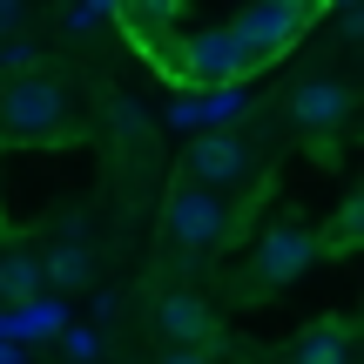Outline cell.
<instances>
[{"label":"cell","mask_w":364,"mask_h":364,"mask_svg":"<svg viewBox=\"0 0 364 364\" xmlns=\"http://www.w3.org/2000/svg\"><path fill=\"white\" fill-rule=\"evenodd\" d=\"M311 21H317V7H304V0H257V7H243L223 27H230L236 48H243V68H270V61H284V54L304 41Z\"/></svg>","instance_id":"1"},{"label":"cell","mask_w":364,"mask_h":364,"mask_svg":"<svg viewBox=\"0 0 364 364\" xmlns=\"http://www.w3.org/2000/svg\"><path fill=\"white\" fill-rule=\"evenodd\" d=\"M182 182L223 196V203H230V189H257L250 142H243V135H230V129H203V135L189 142V156H182Z\"/></svg>","instance_id":"2"},{"label":"cell","mask_w":364,"mask_h":364,"mask_svg":"<svg viewBox=\"0 0 364 364\" xmlns=\"http://www.w3.org/2000/svg\"><path fill=\"white\" fill-rule=\"evenodd\" d=\"M0 122H7L14 142H41V135H61L68 122V88L54 75H21L0 88Z\"/></svg>","instance_id":"3"},{"label":"cell","mask_w":364,"mask_h":364,"mask_svg":"<svg viewBox=\"0 0 364 364\" xmlns=\"http://www.w3.org/2000/svg\"><path fill=\"white\" fill-rule=\"evenodd\" d=\"M162 216H169L176 250H223V243H230V230H236V203H223V196L196 189V182H176Z\"/></svg>","instance_id":"4"},{"label":"cell","mask_w":364,"mask_h":364,"mask_svg":"<svg viewBox=\"0 0 364 364\" xmlns=\"http://www.w3.org/2000/svg\"><path fill=\"white\" fill-rule=\"evenodd\" d=\"M243 48H236L230 27H196V34H176V81H196V88H243Z\"/></svg>","instance_id":"5"},{"label":"cell","mask_w":364,"mask_h":364,"mask_svg":"<svg viewBox=\"0 0 364 364\" xmlns=\"http://www.w3.org/2000/svg\"><path fill=\"white\" fill-rule=\"evenodd\" d=\"M317 257H324V236H317V230H304V223H270L263 243H257V284H263V290L297 284Z\"/></svg>","instance_id":"6"},{"label":"cell","mask_w":364,"mask_h":364,"mask_svg":"<svg viewBox=\"0 0 364 364\" xmlns=\"http://www.w3.org/2000/svg\"><path fill=\"white\" fill-rule=\"evenodd\" d=\"M108 21L129 27L135 54H149V61H162L176 75V27L189 21L182 7H169V0H135V7H108Z\"/></svg>","instance_id":"7"},{"label":"cell","mask_w":364,"mask_h":364,"mask_svg":"<svg viewBox=\"0 0 364 364\" xmlns=\"http://www.w3.org/2000/svg\"><path fill=\"white\" fill-rule=\"evenodd\" d=\"M156 324L169 331L176 351H209V338H216V317H209V304L196 297V290H169V297L156 304Z\"/></svg>","instance_id":"8"},{"label":"cell","mask_w":364,"mask_h":364,"mask_svg":"<svg viewBox=\"0 0 364 364\" xmlns=\"http://www.w3.org/2000/svg\"><path fill=\"white\" fill-rule=\"evenodd\" d=\"M351 115V88H344V81H297V88H290V122H297V129H338V122Z\"/></svg>","instance_id":"9"},{"label":"cell","mask_w":364,"mask_h":364,"mask_svg":"<svg viewBox=\"0 0 364 364\" xmlns=\"http://www.w3.org/2000/svg\"><path fill=\"white\" fill-rule=\"evenodd\" d=\"M0 297H7L14 311L41 297V257L34 250H7V257H0Z\"/></svg>","instance_id":"10"},{"label":"cell","mask_w":364,"mask_h":364,"mask_svg":"<svg viewBox=\"0 0 364 364\" xmlns=\"http://www.w3.org/2000/svg\"><path fill=\"white\" fill-rule=\"evenodd\" d=\"M297 364H351V331L344 324H317L297 338Z\"/></svg>","instance_id":"11"},{"label":"cell","mask_w":364,"mask_h":364,"mask_svg":"<svg viewBox=\"0 0 364 364\" xmlns=\"http://www.w3.org/2000/svg\"><path fill=\"white\" fill-rule=\"evenodd\" d=\"M41 277H48V284H61V290L88 284V277H95V257H88V243H61V250H48V257H41Z\"/></svg>","instance_id":"12"},{"label":"cell","mask_w":364,"mask_h":364,"mask_svg":"<svg viewBox=\"0 0 364 364\" xmlns=\"http://www.w3.org/2000/svg\"><path fill=\"white\" fill-rule=\"evenodd\" d=\"M0 68H7V81L41 75V41L34 34H7V41H0Z\"/></svg>","instance_id":"13"},{"label":"cell","mask_w":364,"mask_h":364,"mask_svg":"<svg viewBox=\"0 0 364 364\" xmlns=\"http://www.w3.org/2000/svg\"><path fill=\"white\" fill-rule=\"evenodd\" d=\"M61 304H21V311H14V331H61Z\"/></svg>","instance_id":"14"},{"label":"cell","mask_w":364,"mask_h":364,"mask_svg":"<svg viewBox=\"0 0 364 364\" xmlns=\"http://www.w3.org/2000/svg\"><path fill=\"white\" fill-rule=\"evenodd\" d=\"M203 115H209V122H230V115H243V88H209Z\"/></svg>","instance_id":"15"},{"label":"cell","mask_w":364,"mask_h":364,"mask_svg":"<svg viewBox=\"0 0 364 364\" xmlns=\"http://www.w3.org/2000/svg\"><path fill=\"white\" fill-rule=\"evenodd\" d=\"M331 21H338V34H344V41H364V7H338Z\"/></svg>","instance_id":"16"},{"label":"cell","mask_w":364,"mask_h":364,"mask_svg":"<svg viewBox=\"0 0 364 364\" xmlns=\"http://www.w3.org/2000/svg\"><path fill=\"white\" fill-rule=\"evenodd\" d=\"M7 34H27V7H14V0H0V41Z\"/></svg>","instance_id":"17"},{"label":"cell","mask_w":364,"mask_h":364,"mask_svg":"<svg viewBox=\"0 0 364 364\" xmlns=\"http://www.w3.org/2000/svg\"><path fill=\"white\" fill-rule=\"evenodd\" d=\"M108 21V7H68V27H75V34H88V27H102Z\"/></svg>","instance_id":"18"},{"label":"cell","mask_w":364,"mask_h":364,"mask_svg":"<svg viewBox=\"0 0 364 364\" xmlns=\"http://www.w3.org/2000/svg\"><path fill=\"white\" fill-rule=\"evenodd\" d=\"M68 351L75 358H102V338H95V331H68Z\"/></svg>","instance_id":"19"},{"label":"cell","mask_w":364,"mask_h":364,"mask_svg":"<svg viewBox=\"0 0 364 364\" xmlns=\"http://www.w3.org/2000/svg\"><path fill=\"white\" fill-rule=\"evenodd\" d=\"M162 364H216V358H209V351H169Z\"/></svg>","instance_id":"20"}]
</instances>
